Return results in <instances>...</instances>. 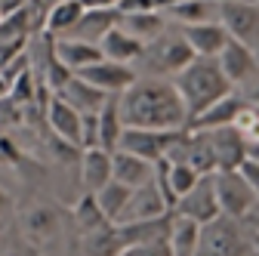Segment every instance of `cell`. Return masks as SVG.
<instances>
[{
    "label": "cell",
    "mask_w": 259,
    "mask_h": 256,
    "mask_svg": "<svg viewBox=\"0 0 259 256\" xmlns=\"http://www.w3.org/2000/svg\"><path fill=\"white\" fill-rule=\"evenodd\" d=\"M120 114L136 130H188L185 102L167 77H139L120 96Z\"/></svg>",
    "instance_id": "cell-1"
},
{
    "label": "cell",
    "mask_w": 259,
    "mask_h": 256,
    "mask_svg": "<svg viewBox=\"0 0 259 256\" xmlns=\"http://www.w3.org/2000/svg\"><path fill=\"white\" fill-rule=\"evenodd\" d=\"M182 102H185V111H188V123L194 117H201L210 105H216L219 99L235 93V83L225 77L219 59H194L191 65L173 77Z\"/></svg>",
    "instance_id": "cell-2"
},
{
    "label": "cell",
    "mask_w": 259,
    "mask_h": 256,
    "mask_svg": "<svg viewBox=\"0 0 259 256\" xmlns=\"http://www.w3.org/2000/svg\"><path fill=\"white\" fill-rule=\"evenodd\" d=\"M16 222H19V238L47 253L56 241H62L71 222V210H62L56 201H34L25 210H19Z\"/></svg>",
    "instance_id": "cell-3"
},
{
    "label": "cell",
    "mask_w": 259,
    "mask_h": 256,
    "mask_svg": "<svg viewBox=\"0 0 259 256\" xmlns=\"http://www.w3.org/2000/svg\"><path fill=\"white\" fill-rule=\"evenodd\" d=\"M194 59L198 56H194V50L182 37V31H167V34H160L157 40L145 44V53L139 59V65H142L139 77H167V80H173Z\"/></svg>",
    "instance_id": "cell-4"
},
{
    "label": "cell",
    "mask_w": 259,
    "mask_h": 256,
    "mask_svg": "<svg viewBox=\"0 0 259 256\" xmlns=\"http://www.w3.org/2000/svg\"><path fill=\"white\" fill-rule=\"evenodd\" d=\"M198 256H256L253 232L247 229V222L222 213L201 229Z\"/></svg>",
    "instance_id": "cell-5"
},
{
    "label": "cell",
    "mask_w": 259,
    "mask_h": 256,
    "mask_svg": "<svg viewBox=\"0 0 259 256\" xmlns=\"http://www.w3.org/2000/svg\"><path fill=\"white\" fill-rule=\"evenodd\" d=\"M213 182H216V198H219L222 213L247 222V216L259 207V195L253 191L250 179L241 170H216Z\"/></svg>",
    "instance_id": "cell-6"
},
{
    "label": "cell",
    "mask_w": 259,
    "mask_h": 256,
    "mask_svg": "<svg viewBox=\"0 0 259 256\" xmlns=\"http://www.w3.org/2000/svg\"><path fill=\"white\" fill-rule=\"evenodd\" d=\"M37 25H44V19L34 7L0 16V59H4V65H10L13 59H19L25 53V47H28Z\"/></svg>",
    "instance_id": "cell-7"
},
{
    "label": "cell",
    "mask_w": 259,
    "mask_h": 256,
    "mask_svg": "<svg viewBox=\"0 0 259 256\" xmlns=\"http://www.w3.org/2000/svg\"><path fill=\"white\" fill-rule=\"evenodd\" d=\"M219 22L232 40H241L250 50L259 47V0H225L219 4Z\"/></svg>",
    "instance_id": "cell-8"
},
{
    "label": "cell",
    "mask_w": 259,
    "mask_h": 256,
    "mask_svg": "<svg viewBox=\"0 0 259 256\" xmlns=\"http://www.w3.org/2000/svg\"><path fill=\"white\" fill-rule=\"evenodd\" d=\"M179 133L182 130H136V126H123L117 148L142 157L148 164H160V161H167V154H170L173 142L179 139Z\"/></svg>",
    "instance_id": "cell-9"
},
{
    "label": "cell",
    "mask_w": 259,
    "mask_h": 256,
    "mask_svg": "<svg viewBox=\"0 0 259 256\" xmlns=\"http://www.w3.org/2000/svg\"><path fill=\"white\" fill-rule=\"evenodd\" d=\"M179 216H188L194 222H201V226H207V222H213L216 216H222V207H219V198H216V182H213V173L210 176H201V182L194 185L185 198H179L176 210Z\"/></svg>",
    "instance_id": "cell-10"
},
{
    "label": "cell",
    "mask_w": 259,
    "mask_h": 256,
    "mask_svg": "<svg viewBox=\"0 0 259 256\" xmlns=\"http://www.w3.org/2000/svg\"><path fill=\"white\" fill-rule=\"evenodd\" d=\"M219 65H222L225 77L235 83V90H238V87L250 90L253 83H259V62H256V53H253L247 44H241V40H229V47L219 53Z\"/></svg>",
    "instance_id": "cell-11"
},
{
    "label": "cell",
    "mask_w": 259,
    "mask_h": 256,
    "mask_svg": "<svg viewBox=\"0 0 259 256\" xmlns=\"http://www.w3.org/2000/svg\"><path fill=\"white\" fill-rule=\"evenodd\" d=\"M87 83L99 87L102 93L108 96H123L130 87L139 80V71L133 65H120V62H111V59H102L99 65H90L83 71H77Z\"/></svg>",
    "instance_id": "cell-12"
},
{
    "label": "cell",
    "mask_w": 259,
    "mask_h": 256,
    "mask_svg": "<svg viewBox=\"0 0 259 256\" xmlns=\"http://www.w3.org/2000/svg\"><path fill=\"white\" fill-rule=\"evenodd\" d=\"M47 123H50V130L59 142H68L74 148H80V133H83V114L77 108H71L68 102L62 99V96H50L47 99ZM83 151V148H80Z\"/></svg>",
    "instance_id": "cell-13"
},
{
    "label": "cell",
    "mask_w": 259,
    "mask_h": 256,
    "mask_svg": "<svg viewBox=\"0 0 259 256\" xmlns=\"http://www.w3.org/2000/svg\"><path fill=\"white\" fill-rule=\"evenodd\" d=\"M173 213V207L167 204L164 198V191L157 188V182L151 179L148 185L142 188H133V198H130L126 210H123V219L120 222H142V219H160V216H167ZM117 222V226H120Z\"/></svg>",
    "instance_id": "cell-14"
},
{
    "label": "cell",
    "mask_w": 259,
    "mask_h": 256,
    "mask_svg": "<svg viewBox=\"0 0 259 256\" xmlns=\"http://www.w3.org/2000/svg\"><path fill=\"white\" fill-rule=\"evenodd\" d=\"M182 37L194 50V56L201 59H219V53L229 47V31L222 28V22H201V25H182Z\"/></svg>",
    "instance_id": "cell-15"
},
{
    "label": "cell",
    "mask_w": 259,
    "mask_h": 256,
    "mask_svg": "<svg viewBox=\"0 0 259 256\" xmlns=\"http://www.w3.org/2000/svg\"><path fill=\"white\" fill-rule=\"evenodd\" d=\"M114 179V151L105 148H83L80 151V185L96 195Z\"/></svg>",
    "instance_id": "cell-16"
},
{
    "label": "cell",
    "mask_w": 259,
    "mask_h": 256,
    "mask_svg": "<svg viewBox=\"0 0 259 256\" xmlns=\"http://www.w3.org/2000/svg\"><path fill=\"white\" fill-rule=\"evenodd\" d=\"M53 53L62 62L65 68H71L74 74L90 68V65H99L105 59L99 44H90V40H77V37H53Z\"/></svg>",
    "instance_id": "cell-17"
},
{
    "label": "cell",
    "mask_w": 259,
    "mask_h": 256,
    "mask_svg": "<svg viewBox=\"0 0 259 256\" xmlns=\"http://www.w3.org/2000/svg\"><path fill=\"white\" fill-rule=\"evenodd\" d=\"M207 133L216 151V170H241L247 164V139L235 126H219V130H207Z\"/></svg>",
    "instance_id": "cell-18"
},
{
    "label": "cell",
    "mask_w": 259,
    "mask_h": 256,
    "mask_svg": "<svg viewBox=\"0 0 259 256\" xmlns=\"http://www.w3.org/2000/svg\"><path fill=\"white\" fill-rule=\"evenodd\" d=\"M170 226H173V213L160 216V219H142V222H120L117 226V238L123 247H139V244H157L170 238Z\"/></svg>",
    "instance_id": "cell-19"
},
{
    "label": "cell",
    "mask_w": 259,
    "mask_h": 256,
    "mask_svg": "<svg viewBox=\"0 0 259 256\" xmlns=\"http://www.w3.org/2000/svg\"><path fill=\"white\" fill-rule=\"evenodd\" d=\"M247 96H241L238 90L232 96H225V99H219L216 105H210L201 117H194L188 123V130H219V126H235V120L241 117V111L247 108Z\"/></svg>",
    "instance_id": "cell-20"
},
{
    "label": "cell",
    "mask_w": 259,
    "mask_h": 256,
    "mask_svg": "<svg viewBox=\"0 0 259 256\" xmlns=\"http://www.w3.org/2000/svg\"><path fill=\"white\" fill-rule=\"evenodd\" d=\"M56 96H62V99L68 102L71 108H77L80 114H99L102 105L108 102V93H102L99 87L87 83L80 74H74L68 83L62 87V93H56Z\"/></svg>",
    "instance_id": "cell-21"
},
{
    "label": "cell",
    "mask_w": 259,
    "mask_h": 256,
    "mask_svg": "<svg viewBox=\"0 0 259 256\" xmlns=\"http://www.w3.org/2000/svg\"><path fill=\"white\" fill-rule=\"evenodd\" d=\"M102 53H105V59H111V62H120V65H133L136 68V62L142 59V53H145V44L142 40H136L133 34H126L123 28H114V31H108V34L102 37Z\"/></svg>",
    "instance_id": "cell-22"
},
{
    "label": "cell",
    "mask_w": 259,
    "mask_h": 256,
    "mask_svg": "<svg viewBox=\"0 0 259 256\" xmlns=\"http://www.w3.org/2000/svg\"><path fill=\"white\" fill-rule=\"evenodd\" d=\"M83 13H87V7L80 4V0H65V4H56L44 16V34H50V37H68L71 31L77 28V22L83 19Z\"/></svg>",
    "instance_id": "cell-23"
},
{
    "label": "cell",
    "mask_w": 259,
    "mask_h": 256,
    "mask_svg": "<svg viewBox=\"0 0 259 256\" xmlns=\"http://www.w3.org/2000/svg\"><path fill=\"white\" fill-rule=\"evenodd\" d=\"M154 167L157 164H148L142 157L130 154V151H114V179L123 182L126 188H142L154 179Z\"/></svg>",
    "instance_id": "cell-24"
},
{
    "label": "cell",
    "mask_w": 259,
    "mask_h": 256,
    "mask_svg": "<svg viewBox=\"0 0 259 256\" xmlns=\"http://www.w3.org/2000/svg\"><path fill=\"white\" fill-rule=\"evenodd\" d=\"M201 229H204L201 222L173 213V226H170V238H167L170 253L173 256H198V250H201Z\"/></svg>",
    "instance_id": "cell-25"
},
{
    "label": "cell",
    "mask_w": 259,
    "mask_h": 256,
    "mask_svg": "<svg viewBox=\"0 0 259 256\" xmlns=\"http://www.w3.org/2000/svg\"><path fill=\"white\" fill-rule=\"evenodd\" d=\"M120 16V13H117ZM117 28H123L126 34H133L136 40L142 44H151L157 40L160 34H167L170 31V19L164 13H139V16H120Z\"/></svg>",
    "instance_id": "cell-26"
},
{
    "label": "cell",
    "mask_w": 259,
    "mask_h": 256,
    "mask_svg": "<svg viewBox=\"0 0 259 256\" xmlns=\"http://www.w3.org/2000/svg\"><path fill=\"white\" fill-rule=\"evenodd\" d=\"M120 22L117 10H87L83 19L77 22V28L71 31L68 37H77V40H90V44H102V37L108 31H114Z\"/></svg>",
    "instance_id": "cell-27"
},
{
    "label": "cell",
    "mask_w": 259,
    "mask_h": 256,
    "mask_svg": "<svg viewBox=\"0 0 259 256\" xmlns=\"http://www.w3.org/2000/svg\"><path fill=\"white\" fill-rule=\"evenodd\" d=\"M71 226H74L77 235H93V232L111 226V222L105 219V213H102L99 201H96V195L83 191V195L71 204Z\"/></svg>",
    "instance_id": "cell-28"
},
{
    "label": "cell",
    "mask_w": 259,
    "mask_h": 256,
    "mask_svg": "<svg viewBox=\"0 0 259 256\" xmlns=\"http://www.w3.org/2000/svg\"><path fill=\"white\" fill-rule=\"evenodd\" d=\"M123 136V114H120V96H108V102L99 111V145L105 151H117Z\"/></svg>",
    "instance_id": "cell-29"
},
{
    "label": "cell",
    "mask_w": 259,
    "mask_h": 256,
    "mask_svg": "<svg viewBox=\"0 0 259 256\" xmlns=\"http://www.w3.org/2000/svg\"><path fill=\"white\" fill-rule=\"evenodd\" d=\"M130 198H133V188H126L117 179H111L102 191H96V201H99V207H102V213H105V219L111 222V226H117V222L123 219V210H126Z\"/></svg>",
    "instance_id": "cell-30"
},
{
    "label": "cell",
    "mask_w": 259,
    "mask_h": 256,
    "mask_svg": "<svg viewBox=\"0 0 259 256\" xmlns=\"http://www.w3.org/2000/svg\"><path fill=\"white\" fill-rule=\"evenodd\" d=\"M167 19L179 25H201V22H219V4L213 0H185L176 10L167 13Z\"/></svg>",
    "instance_id": "cell-31"
},
{
    "label": "cell",
    "mask_w": 259,
    "mask_h": 256,
    "mask_svg": "<svg viewBox=\"0 0 259 256\" xmlns=\"http://www.w3.org/2000/svg\"><path fill=\"white\" fill-rule=\"evenodd\" d=\"M22 123H25V105L16 102L13 96H4L0 99V136H7L10 130H16Z\"/></svg>",
    "instance_id": "cell-32"
},
{
    "label": "cell",
    "mask_w": 259,
    "mask_h": 256,
    "mask_svg": "<svg viewBox=\"0 0 259 256\" xmlns=\"http://www.w3.org/2000/svg\"><path fill=\"white\" fill-rule=\"evenodd\" d=\"M235 130L247 139V142H256L259 139V105H247L244 111H241V117L235 120Z\"/></svg>",
    "instance_id": "cell-33"
},
{
    "label": "cell",
    "mask_w": 259,
    "mask_h": 256,
    "mask_svg": "<svg viewBox=\"0 0 259 256\" xmlns=\"http://www.w3.org/2000/svg\"><path fill=\"white\" fill-rule=\"evenodd\" d=\"M80 148H102V145H99V114H83Z\"/></svg>",
    "instance_id": "cell-34"
},
{
    "label": "cell",
    "mask_w": 259,
    "mask_h": 256,
    "mask_svg": "<svg viewBox=\"0 0 259 256\" xmlns=\"http://www.w3.org/2000/svg\"><path fill=\"white\" fill-rule=\"evenodd\" d=\"M120 256H173L167 241H157V244H139V247H123Z\"/></svg>",
    "instance_id": "cell-35"
},
{
    "label": "cell",
    "mask_w": 259,
    "mask_h": 256,
    "mask_svg": "<svg viewBox=\"0 0 259 256\" xmlns=\"http://www.w3.org/2000/svg\"><path fill=\"white\" fill-rule=\"evenodd\" d=\"M120 16H139V13H157L154 0H117L114 7Z\"/></svg>",
    "instance_id": "cell-36"
},
{
    "label": "cell",
    "mask_w": 259,
    "mask_h": 256,
    "mask_svg": "<svg viewBox=\"0 0 259 256\" xmlns=\"http://www.w3.org/2000/svg\"><path fill=\"white\" fill-rule=\"evenodd\" d=\"M13 219H16V201H13L10 191L0 185V226H7Z\"/></svg>",
    "instance_id": "cell-37"
},
{
    "label": "cell",
    "mask_w": 259,
    "mask_h": 256,
    "mask_svg": "<svg viewBox=\"0 0 259 256\" xmlns=\"http://www.w3.org/2000/svg\"><path fill=\"white\" fill-rule=\"evenodd\" d=\"M37 0H0V16H10V13H19V10H28L34 7Z\"/></svg>",
    "instance_id": "cell-38"
},
{
    "label": "cell",
    "mask_w": 259,
    "mask_h": 256,
    "mask_svg": "<svg viewBox=\"0 0 259 256\" xmlns=\"http://www.w3.org/2000/svg\"><path fill=\"white\" fill-rule=\"evenodd\" d=\"M241 173L250 179V185H253V191H256V195H259V164L256 161H247L244 167H241Z\"/></svg>",
    "instance_id": "cell-39"
},
{
    "label": "cell",
    "mask_w": 259,
    "mask_h": 256,
    "mask_svg": "<svg viewBox=\"0 0 259 256\" xmlns=\"http://www.w3.org/2000/svg\"><path fill=\"white\" fill-rule=\"evenodd\" d=\"M7 256H47L44 250H37V247H31V244H25V241H19Z\"/></svg>",
    "instance_id": "cell-40"
},
{
    "label": "cell",
    "mask_w": 259,
    "mask_h": 256,
    "mask_svg": "<svg viewBox=\"0 0 259 256\" xmlns=\"http://www.w3.org/2000/svg\"><path fill=\"white\" fill-rule=\"evenodd\" d=\"M87 10H114L117 0H80Z\"/></svg>",
    "instance_id": "cell-41"
},
{
    "label": "cell",
    "mask_w": 259,
    "mask_h": 256,
    "mask_svg": "<svg viewBox=\"0 0 259 256\" xmlns=\"http://www.w3.org/2000/svg\"><path fill=\"white\" fill-rule=\"evenodd\" d=\"M179 4H185V0H154V7H157V13H170V10H176Z\"/></svg>",
    "instance_id": "cell-42"
},
{
    "label": "cell",
    "mask_w": 259,
    "mask_h": 256,
    "mask_svg": "<svg viewBox=\"0 0 259 256\" xmlns=\"http://www.w3.org/2000/svg\"><path fill=\"white\" fill-rule=\"evenodd\" d=\"M247 161H256L259 164V139L256 142H247Z\"/></svg>",
    "instance_id": "cell-43"
},
{
    "label": "cell",
    "mask_w": 259,
    "mask_h": 256,
    "mask_svg": "<svg viewBox=\"0 0 259 256\" xmlns=\"http://www.w3.org/2000/svg\"><path fill=\"white\" fill-rule=\"evenodd\" d=\"M247 229H250V232H256V235H259V207H256V210H253V213H250V216H247Z\"/></svg>",
    "instance_id": "cell-44"
},
{
    "label": "cell",
    "mask_w": 259,
    "mask_h": 256,
    "mask_svg": "<svg viewBox=\"0 0 259 256\" xmlns=\"http://www.w3.org/2000/svg\"><path fill=\"white\" fill-rule=\"evenodd\" d=\"M244 96H247V102H253V105H259V83H253V87H250V90H247Z\"/></svg>",
    "instance_id": "cell-45"
},
{
    "label": "cell",
    "mask_w": 259,
    "mask_h": 256,
    "mask_svg": "<svg viewBox=\"0 0 259 256\" xmlns=\"http://www.w3.org/2000/svg\"><path fill=\"white\" fill-rule=\"evenodd\" d=\"M253 244H256V253H259V235L253 232Z\"/></svg>",
    "instance_id": "cell-46"
},
{
    "label": "cell",
    "mask_w": 259,
    "mask_h": 256,
    "mask_svg": "<svg viewBox=\"0 0 259 256\" xmlns=\"http://www.w3.org/2000/svg\"><path fill=\"white\" fill-rule=\"evenodd\" d=\"M4 68H7V65H4V59H0V74H4Z\"/></svg>",
    "instance_id": "cell-47"
},
{
    "label": "cell",
    "mask_w": 259,
    "mask_h": 256,
    "mask_svg": "<svg viewBox=\"0 0 259 256\" xmlns=\"http://www.w3.org/2000/svg\"><path fill=\"white\" fill-rule=\"evenodd\" d=\"M253 53H256V62H259V47H256V50H253Z\"/></svg>",
    "instance_id": "cell-48"
},
{
    "label": "cell",
    "mask_w": 259,
    "mask_h": 256,
    "mask_svg": "<svg viewBox=\"0 0 259 256\" xmlns=\"http://www.w3.org/2000/svg\"><path fill=\"white\" fill-rule=\"evenodd\" d=\"M213 4H225V0H213Z\"/></svg>",
    "instance_id": "cell-49"
},
{
    "label": "cell",
    "mask_w": 259,
    "mask_h": 256,
    "mask_svg": "<svg viewBox=\"0 0 259 256\" xmlns=\"http://www.w3.org/2000/svg\"><path fill=\"white\" fill-rule=\"evenodd\" d=\"M256 256H259V253H256Z\"/></svg>",
    "instance_id": "cell-50"
}]
</instances>
